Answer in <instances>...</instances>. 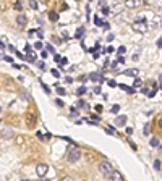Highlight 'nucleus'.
<instances>
[{"label": "nucleus", "mask_w": 162, "mask_h": 181, "mask_svg": "<svg viewBox=\"0 0 162 181\" xmlns=\"http://www.w3.org/2000/svg\"><path fill=\"white\" fill-rule=\"evenodd\" d=\"M80 157H81V152H80V149H78L75 144H70L68 149H67V159L70 163H75V162L80 160Z\"/></svg>", "instance_id": "1"}, {"label": "nucleus", "mask_w": 162, "mask_h": 181, "mask_svg": "<svg viewBox=\"0 0 162 181\" xmlns=\"http://www.w3.org/2000/svg\"><path fill=\"white\" fill-rule=\"evenodd\" d=\"M99 170H101V173H102L107 179H112V175H113V171H115L107 160H104V162H101V163H99Z\"/></svg>", "instance_id": "2"}, {"label": "nucleus", "mask_w": 162, "mask_h": 181, "mask_svg": "<svg viewBox=\"0 0 162 181\" xmlns=\"http://www.w3.org/2000/svg\"><path fill=\"white\" fill-rule=\"evenodd\" d=\"M36 120H37V112H36L34 107H31V108L26 112V125L29 126V128H34Z\"/></svg>", "instance_id": "3"}, {"label": "nucleus", "mask_w": 162, "mask_h": 181, "mask_svg": "<svg viewBox=\"0 0 162 181\" xmlns=\"http://www.w3.org/2000/svg\"><path fill=\"white\" fill-rule=\"evenodd\" d=\"M146 18L144 16H140V18H138V20L133 23V29H135V31L136 32H144L146 31Z\"/></svg>", "instance_id": "4"}, {"label": "nucleus", "mask_w": 162, "mask_h": 181, "mask_svg": "<svg viewBox=\"0 0 162 181\" xmlns=\"http://www.w3.org/2000/svg\"><path fill=\"white\" fill-rule=\"evenodd\" d=\"M47 170H49V167H47L45 163H39L37 167H36V173H37L39 178H44L45 173H47Z\"/></svg>", "instance_id": "5"}, {"label": "nucleus", "mask_w": 162, "mask_h": 181, "mask_svg": "<svg viewBox=\"0 0 162 181\" xmlns=\"http://www.w3.org/2000/svg\"><path fill=\"white\" fill-rule=\"evenodd\" d=\"M89 79H91V81H97V83H104L105 78L101 73H91V75H89Z\"/></svg>", "instance_id": "6"}, {"label": "nucleus", "mask_w": 162, "mask_h": 181, "mask_svg": "<svg viewBox=\"0 0 162 181\" xmlns=\"http://www.w3.org/2000/svg\"><path fill=\"white\" fill-rule=\"evenodd\" d=\"M26 21H28V18H26L25 15H18V16H16V23H18V24H20L21 28L26 26Z\"/></svg>", "instance_id": "7"}, {"label": "nucleus", "mask_w": 162, "mask_h": 181, "mask_svg": "<svg viewBox=\"0 0 162 181\" xmlns=\"http://www.w3.org/2000/svg\"><path fill=\"white\" fill-rule=\"evenodd\" d=\"M138 73H140V70H138V68H130V70L123 71V75H127V76H138Z\"/></svg>", "instance_id": "8"}, {"label": "nucleus", "mask_w": 162, "mask_h": 181, "mask_svg": "<svg viewBox=\"0 0 162 181\" xmlns=\"http://www.w3.org/2000/svg\"><path fill=\"white\" fill-rule=\"evenodd\" d=\"M125 123H127V117H125V115L117 117V120H115V125L117 126H125Z\"/></svg>", "instance_id": "9"}, {"label": "nucleus", "mask_w": 162, "mask_h": 181, "mask_svg": "<svg viewBox=\"0 0 162 181\" xmlns=\"http://www.w3.org/2000/svg\"><path fill=\"white\" fill-rule=\"evenodd\" d=\"M112 181H123V176H122V173L120 171H113V175H112Z\"/></svg>", "instance_id": "10"}, {"label": "nucleus", "mask_w": 162, "mask_h": 181, "mask_svg": "<svg viewBox=\"0 0 162 181\" xmlns=\"http://www.w3.org/2000/svg\"><path fill=\"white\" fill-rule=\"evenodd\" d=\"M127 7H130V8H133V7H138V5H141V2H138V0H128L127 3Z\"/></svg>", "instance_id": "11"}, {"label": "nucleus", "mask_w": 162, "mask_h": 181, "mask_svg": "<svg viewBox=\"0 0 162 181\" xmlns=\"http://www.w3.org/2000/svg\"><path fill=\"white\" fill-rule=\"evenodd\" d=\"M118 87H120V89H123V90H127L128 94H135V89H133V87L125 86V84H118Z\"/></svg>", "instance_id": "12"}, {"label": "nucleus", "mask_w": 162, "mask_h": 181, "mask_svg": "<svg viewBox=\"0 0 162 181\" xmlns=\"http://www.w3.org/2000/svg\"><path fill=\"white\" fill-rule=\"evenodd\" d=\"M83 34H84V28H78L76 32H75V37L80 39V37H83Z\"/></svg>", "instance_id": "13"}, {"label": "nucleus", "mask_w": 162, "mask_h": 181, "mask_svg": "<svg viewBox=\"0 0 162 181\" xmlns=\"http://www.w3.org/2000/svg\"><path fill=\"white\" fill-rule=\"evenodd\" d=\"M49 20H50V21H57V20H58V13H55V11H50V13H49Z\"/></svg>", "instance_id": "14"}, {"label": "nucleus", "mask_w": 162, "mask_h": 181, "mask_svg": "<svg viewBox=\"0 0 162 181\" xmlns=\"http://www.w3.org/2000/svg\"><path fill=\"white\" fill-rule=\"evenodd\" d=\"M26 60H28V62H34V60H36V53L34 52H29L28 57H26Z\"/></svg>", "instance_id": "15"}, {"label": "nucleus", "mask_w": 162, "mask_h": 181, "mask_svg": "<svg viewBox=\"0 0 162 181\" xmlns=\"http://www.w3.org/2000/svg\"><path fill=\"white\" fill-rule=\"evenodd\" d=\"M159 144H160V142H159L157 137H152V139H151V146H152V147H159Z\"/></svg>", "instance_id": "16"}, {"label": "nucleus", "mask_w": 162, "mask_h": 181, "mask_svg": "<svg viewBox=\"0 0 162 181\" xmlns=\"http://www.w3.org/2000/svg\"><path fill=\"white\" fill-rule=\"evenodd\" d=\"M94 23H96L97 26H104V23H105V21H102L99 16H96V18H94Z\"/></svg>", "instance_id": "17"}, {"label": "nucleus", "mask_w": 162, "mask_h": 181, "mask_svg": "<svg viewBox=\"0 0 162 181\" xmlns=\"http://www.w3.org/2000/svg\"><path fill=\"white\" fill-rule=\"evenodd\" d=\"M141 86H143V81H141V79H135V83H133V89L141 87Z\"/></svg>", "instance_id": "18"}, {"label": "nucleus", "mask_w": 162, "mask_h": 181, "mask_svg": "<svg viewBox=\"0 0 162 181\" xmlns=\"http://www.w3.org/2000/svg\"><path fill=\"white\" fill-rule=\"evenodd\" d=\"M125 50H127V49H125V47H123V45H120V47H118V49H117V53H118V55H120V57H122V55H123V53H125Z\"/></svg>", "instance_id": "19"}, {"label": "nucleus", "mask_w": 162, "mask_h": 181, "mask_svg": "<svg viewBox=\"0 0 162 181\" xmlns=\"http://www.w3.org/2000/svg\"><path fill=\"white\" fill-rule=\"evenodd\" d=\"M84 92H86V87H84V86H81L80 89H78V90H76V95H83V94H84Z\"/></svg>", "instance_id": "20"}, {"label": "nucleus", "mask_w": 162, "mask_h": 181, "mask_svg": "<svg viewBox=\"0 0 162 181\" xmlns=\"http://www.w3.org/2000/svg\"><path fill=\"white\" fill-rule=\"evenodd\" d=\"M57 94H58V95H65V94H67V90H65L63 87L58 86V87H57Z\"/></svg>", "instance_id": "21"}, {"label": "nucleus", "mask_w": 162, "mask_h": 181, "mask_svg": "<svg viewBox=\"0 0 162 181\" xmlns=\"http://www.w3.org/2000/svg\"><path fill=\"white\" fill-rule=\"evenodd\" d=\"M15 55H16L18 58H20V60H26V57H25V53H21V52H18V50L15 52Z\"/></svg>", "instance_id": "22"}, {"label": "nucleus", "mask_w": 162, "mask_h": 181, "mask_svg": "<svg viewBox=\"0 0 162 181\" xmlns=\"http://www.w3.org/2000/svg\"><path fill=\"white\" fill-rule=\"evenodd\" d=\"M101 11H102V15L105 16V15H109V7H107V5H104L102 8H101Z\"/></svg>", "instance_id": "23"}, {"label": "nucleus", "mask_w": 162, "mask_h": 181, "mask_svg": "<svg viewBox=\"0 0 162 181\" xmlns=\"http://www.w3.org/2000/svg\"><path fill=\"white\" fill-rule=\"evenodd\" d=\"M117 65H118V62H112L110 70H112V71H118V66H117Z\"/></svg>", "instance_id": "24"}, {"label": "nucleus", "mask_w": 162, "mask_h": 181, "mask_svg": "<svg viewBox=\"0 0 162 181\" xmlns=\"http://www.w3.org/2000/svg\"><path fill=\"white\" fill-rule=\"evenodd\" d=\"M78 107H80V108H83V107H86V102H84V100H83V99H80V100H78Z\"/></svg>", "instance_id": "25"}, {"label": "nucleus", "mask_w": 162, "mask_h": 181, "mask_svg": "<svg viewBox=\"0 0 162 181\" xmlns=\"http://www.w3.org/2000/svg\"><path fill=\"white\" fill-rule=\"evenodd\" d=\"M154 168L156 170H160V160H154Z\"/></svg>", "instance_id": "26"}, {"label": "nucleus", "mask_w": 162, "mask_h": 181, "mask_svg": "<svg viewBox=\"0 0 162 181\" xmlns=\"http://www.w3.org/2000/svg\"><path fill=\"white\" fill-rule=\"evenodd\" d=\"M107 84H109L110 87H115V86H118V84H117L115 81H113V79H109V81H107Z\"/></svg>", "instance_id": "27"}, {"label": "nucleus", "mask_w": 162, "mask_h": 181, "mask_svg": "<svg viewBox=\"0 0 162 181\" xmlns=\"http://www.w3.org/2000/svg\"><path fill=\"white\" fill-rule=\"evenodd\" d=\"M45 50H47V52H52V53H53V45H52V44H47V45H45Z\"/></svg>", "instance_id": "28"}, {"label": "nucleus", "mask_w": 162, "mask_h": 181, "mask_svg": "<svg viewBox=\"0 0 162 181\" xmlns=\"http://www.w3.org/2000/svg\"><path fill=\"white\" fill-rule=\"evenodd\" d=\"M120 112V105H113L112 107V113H118Z\"/></svg>", "instance_id": "29"}, {"label": "nucleus", "mask_w": 162, "mask_h": 181, "mask_svg": "<svg viewBox=\"0 0 162 181\" xmlns=\"http://www.w3.org/2000/svg\"><path fill=\"white\" fill-rule=\"evenodd\" d=\"M149 128H151V125L146 123V125H144V131H143V133H144V134H149Z\"/></svg>", "instance_id": "30"}, {"label": "nucleus", "mask_w": 162, "mask_h": 181, "mask_svg": "<svg viewBox=\"0 0 162 181\" xmlns=\"http://www.w3.org/2000/svg\"><path fill=\"white\" fill-rule=\"evenodd\" d=\"M156 90H157V89H151V90L148 92V97H154V95H156Z\"/></svg>", "instance_id": "31"}, {"label": "nucleus", "mask_w": 162, "mask_h": 181, "mask_svg": "<svg viewBox=\"0 0 162 181\" xmlns=\"http://www.w3.org/2000/svg\"><path fill=\"white\" fill-rule=\"evenodd\" d=\"M60 65H62V66L68 65V58H67V57H63V58H62V62H60Z\"/></svg>", "instance_id": "32"}, {"label": "nucleus", "mask_w": 162, "mask_h": 181, "mask_svg": "<svg viewBox=\"0 0 162 181\" xmlns=\"http://www.w3.org/2000/svg\"><path fill=\"white\" fill-rule=\"evenodd\" d=\"M37 66H39V70H42V71L45 70V63H44V62H39V63H37Z\"/></svg>", "instance_id": "33"}, {"label": "nucleus", "mask_w": 162, "mask_h": 181, "mask_svg": "<svg viewBox=\"0 0 162 181\" xmlns=\"http://www.w3.org/2000/svg\"><path fill=\"white\" fill-rule=\"evenodd\" d=\"M91 118L94 120V121H96V123H97V121H99V120H101V118H99V115H96V113H92V115H91Z\"/></svg>", "instance_id": "34"}, {"label": "nucleus", "mask_w": 162, "mask_h": 181, "mask_svg": "<svg viewBox=\"0 0 162 181\" xmlns=\"http://www.w3.org/2000/svg\"><path fill=\"white\" fill-rule=\"evenodd\" d=\"M41 86H42V89L45 90V92H47V94H49V92H50V89H49V87H47V86H45V84H44V83H41Z\"/></svg>", "instance_id": "35"}, {"label": "nucleus", "mask_w": 162, "mask_h": 181, "mask_svg": "<svg viewBox=\"0 0 162 181\" xmlns=\"http://www.w3.org/2000/svg\"><path fill=\"white\" fill-rule=\"evenodd\" d=\"M29 5H31V8H37V2H34V0H31Z\"/></svg>", "instance_id": "36"}, {"label": "nucleus", "mask_w": 162, "mask_h": 181, "mask_svg": "<svg viewBox=\"0 0 162 181\" xmlns=\"http://www.w3.org/2000/svg\"><path fill=\"white\" fill-rule=\"evenodd\" d=\"M102 28H104V31H109V29H110V24H109V23H107V21H105Z\"/></svg>", "instance_id": "37"}, {"label": "nucleus", "mask_w": 162, "mask_h": 181, "mask_svg": "<svg viewBox=\"0 0 162 181\" xmlns=\"http://www.w3.org/2000/svg\"><path fill=\"white\" fill-rule=\"evenodd\" d=\"M36 49H42V42H41V40H37V42H36Z\"/></svg>", "instance_id": "38"}, {"label": "nucleus", "mask_w": 162, "mask_h": 181, "mask_svg": "<svg viewBox=\"0 0 162 181\" xmlns=\"http://www.w3.org/2000/svg\"><path fill=\"white\" fill-rule=\"evenodd\" d=\"M25 50L29 53V52H31V44H28V42H26V45H25Z\"/></svg>", "instance_id": "39"}, {"label": "nucleus", "mask_w": 162, "mask_h": 181, "mask_svg": "<svg viewBox=\"0 0 162 181\" xmlns=\"http://www.w3.org/2000/svg\"><path fill=\"white\" fill-rule=\"evenodd\" d=\"M125 133H127L128 136H131V134H133V128H127V129H125Z\"/></svg>", "instance_id": "40"}, {"label": "nucleus", "mask_w": 162, "mask_h": 181, "mask_svg": "<svg viewBox=\"0 0 162 181\" xmlns=\"http://www.w3.org/2000/svg\"><path fill=\"white\" fill-rule=\"evenodd\" d=\"M113 50H115V49H113L112 45H109V47H107V49H105V52H107V53H112Z\"/></svg>", "instance_id": "41"}, {"label": "nucleus", "mask_w": 162, "mask_h": 181, "mask_svg": "<svg viewBox=\"0 0 162 181\" xmlns=\"http://www.w3.org/2000/svg\"><path fill=\"white\" fill-rule=\"evenodd\" d=\"M52 75L55 76V78H58V76H60V71H58V70H52Z\"/></svg>", "instance_id": "42"}, {"label": "nucleus", "mask_w": 162, "mask_h": 181, "mask_svg": "<svg viewBox=\"0 0 162 181\" xmlns=\"http://www.w3.org/2000/svg\"><path fill=\"white\" fill-rule=\"evenodd\" d=\"M94 108H96V112H97V113H101V112H102V105H96Z\"/></svg>", "instance_id": "43"}, {"label": "nucleus", "mask_w": 162, "mask_h": 181, "mask_svg": "<svg viewBox=\"0 0 162 181\" xmlns=\"http://www.w3.org/2000/svg\"><path fill=\"white\" fill-rule=\"evenodd\" d=\"M47 55H49V52H47V50H42V52H41V57H42V58H45Z\"/></svg>", "instance_id": "44"}, {"label": "nucleus", "mask_w": 162, "mask_h": 181, "mask_svg": "<svg viewBox=\"0 0 162 181\" xmlns=\"http://www.w3.org/2000/svg\"><path fill=\"white\" fill-rule=\"evenodd\" d=\"M36 136H37L39 139H44V134H42V133H41V131H37V133H36Z\"/></svg>", "instance_id": "45"}, {"label": "nucleus", "mask_w": 162, "mask_h": 181, "mask_svg": "<svg viewBox=\"0 0 162 181\" xmlns=\"http://www.w3.org/2000/svg\"><path fill=\"white\" fill-rule=\"evenodd\" d=\"M37 36H39V39H42L44 37V32L41 31V29H37Z\"/></svg>", "instance_id": "46"}, {"label": "nucleus", "mask_w": 162, "mask_h": 181, "mask_svg": "<svg viewBox=\"0 0 162 181\" xmlns=\"http://www.w3.org/2000/svg\"><path fill=\"white\" fill-rule=\"evenodd\" d=\"M53 60H55V62H62V57H60V55H53Z\"/></svg>", "instance_id": "47"}, {"label": "nucleus", "mask_w": 162, "mask_h": 181, "mask_svg": "<svg viewBox=\"0 0 162 181\" xmlns=\"http://www.w3.org/2000/svg\"><path fill=\"white\" fill-rule=\"evenodd\" d=\"M15 10H21V3H20V2L15 3Z\"/></svg>", "instance_id": "48"}, {"label": "nucleus", "mask_w": 162, "mask_h": 181, "mask_svg": "<svg viewBox=\"0 0 162 181\" xmlns=\"http://www.w3.org/2000/svg\"><path fill=\"white\" fill-rule=\"evenodd\" d=\"M55 104H57L58 107H63V102H62V100H60V99H57V100H55Z\"/></svg>", "instance_id": "49"}, {"label": "nucleus", "mask_w": 162, "mask_h": 181, "mask_svg": "<svg viewBox=\"0 0 162 181\" xmlns=\"http://www.w3.org/2000/svg\"><path fill=\"white\" fill-rule=\"evenodd\" d=\"M10 136H11V133H10L8 129H7V131H5V133H3V137H10Z\"/></svg>", "instance_id": "50"}, {"label": "nucleus", "mask_w": 162, "mask_h": 181, "mask_svg": "<svg viewBox=\"0 0 162 181\" xmlns=\"http://www.w3.org/2000/svg\"><path fill=\"white\" fill-rule=\"evenodd\" d=\"M62 181H73V178H71V176H65V178H62Z\"/></svg>", "instance_id": "51"}, {"label": "nucleus", "mask_w": 162, "mask_h": 181, "mask_svg": "<svg viewBox=\"0 0 162 181\" xmlns=\"http://www.w3.org/2000/svg\"><path fill=\"white\" fill-rule=\"evenodd\" d=\"M94 92H96V94H101V87L96 86V87H94Z\"/></svg>", "instance_id": "52"}, {"label": "nucleus", "mask_w": 162, "mask_h": 181, "mask_svg": "<svg viewBox=\"0 0 162 181\" xmlns=\"http://www.w3.org/2000/svg\"><path fill=\"white\" fill-rule=\"evenodd\" d=\"M107 40L112 42V40H113V34H109V36H107Z\"/></svg>", "instance_id": "53"}, {"label": "nucleus", "mask_w": 162, "mask_h": 181, "mask_svg": "<svg viewBox=\"0 0 162 181\" xmlns=\"http://www.w3.org/2000/svg\"><path fill=\"white\" fill-rule=\"evenodd\" d=\"M157 125H159V128H160V131H162V117L159 118V121H157Z\"/></svg>", "instance_id": "54"}, {"label": "nucleus", "mask_w": 162, "mask_h": 181, "mask_svg": "<svg viewBox=\"0 0 162 181\" xmlns=\"http://www.w3.org/2000/svg\"><path fill=\"white\" fill-rule=\"evenodd\" d=\"M23 141H25V139H23V137H21V136H20V137H16V142H18V144H21Z\"/></svg>", "instance_id": "55"}, {"label": "nucleus", "mask_w": 162, "mask_h": 181, "mask_svg": "<svg viewBox=\"0 0 162 181\" xmlns=\"http://www.w3.org/2000/svg\"><path fill=\"white\" fill-rule=\"evenodd\" d=\"M65 79H67V83H73V78H70V76H67Z\"/></svg>", "instance_id": "56"}, {"label": "nucleus", "mask_w": 162, "mask_h": 181, "mask_svg": "<svg viewBox=\"0 0 162 181\" xmlns=\"http://www.w3.org/2000/svg\"><path fill=\"white\" fill-rule=\"evenodd\" d=\"M3 49H5V44H3L2 40H0V50H3Z\"/></svg>", "instance_id": "57"}, {"label": "nucleus", "mask_w": 162, "mask_h": 181, "mask_svg": "<svg viewBox=\"0 0 162 181\" xmlns=\"http://www.w3.org/2000/svg\"><path fill=\"white\" fill-rule=\"evenodd\" d=\"M157 47H162V39H159V40H157Z\"/></svg>", "instance_id": "58"}, {"label": "nucleus", "mask_w": 162, "mask_h": 181, "mask_svg": "<svg viewBox=\"0 0 162 181\" xmlns=\"http://www.w3.org/2000/svg\"><path fill=\"white\" fill-rule=\"evenodd\" d=\"M37 181H50V179H47V178H39Z\"/></svg>", "instance_id": "59"}, {"label": "nucleus", "mask_w": 162, "mask_h": 181, "mask_svg": "<svg viewBox=\"0 0 162 181\" xmlns=\"http://www.w3.org/2000/svg\"><path fill=\"white\" fill-rule=\"evenodd\" d=\"M159 81H160V86H162V76H160V78H159Z\"/></svg>", "instance_id": "60"}, {"label": "nucleus", "mask_w": 162, "mask_h": 181, "mask_svg": "<svg viewBox=\"0 0 162 181\" xmlns=\"http://www.w3.org/2000/svg\"><path fill=\"white\" fill-rule=\"evenodd\" d=\"M159 149H160V150H162V146H159Z\"/></svg>", "instance_id": "61"}, {"label": "nucleus", "mask_w": 162, "mask_h": 181, "mask_svg": "<svg viewBox=\"0 0 162 181\" xmlns=\"http://www.w3.org/2000/svg\"><path fill=\"white\" fill-rule=\"evenodd\" d=\"M21 181H28V179H21Z\"/></svg>", "instance_id": "62"}, {"label": "nucleus", "mask_w": 162, "mask_h": 181, "mask_svg": "<svg viewBox=\"0 0 162 181\" xmlns=\"http://www.w3.org/2000/svg\"><path fill=\"white\" fill-rule=\"evenodd\" d=\"M0 110H2V107H0Z\"/></svg>", "instance_id": "63"}]
</instances>
